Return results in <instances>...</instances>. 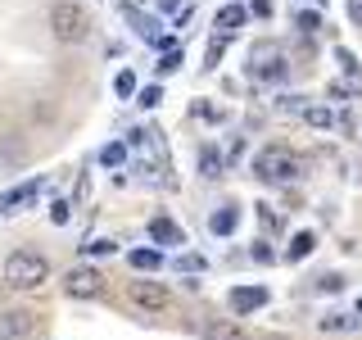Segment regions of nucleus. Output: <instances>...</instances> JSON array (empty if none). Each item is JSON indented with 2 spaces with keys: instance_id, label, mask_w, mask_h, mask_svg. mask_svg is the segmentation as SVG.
I'll use <instances>...</instances> for the list:
<instances>
[{
  "instance_id": "nucleus-30",
  "label": "nucleus",
  "mask_w": 362,
  "mask_h": 340,
  "mask_svg": "<svg viewBox=\"0 0 362 340\" xmlns=\"http://www.w3.org/2000/svg\"><path fill=\"white\" fill-rule=\"evenodd\" d=\"M181 268H186V272H199V268H204V259H195V254H186V259H181Z\"/></svg>"
},
{
  "instance_id": "nucleus-23",
  "label": "nucleus",
  "mask_w": 362,
  "mask_h": 340,
  "mask_svg": "<svg viewBox=\"0 0 362 340\" xmlns=\"http://www.w3.org/2000/svg\"><path fill=\"white\" fill-rule=\"evenodd\" d=\"M281 113H303L308 105H303V96H281V105H276Z\"/></svg>"
},
{
  "instance_id": "nucleus-15",
  "label": "nucleus",
  "mask_w": 362,
  "mask_h": 340,
  "mask_svg": "<svg viewBox=\"0 0 362 340\" xmlns=\"http://www.w3.org/2000/svg\"><path fill=\"white\" fill-rule=\"evenodd\" d=\"M313 245H317V236H313V232H299V236L290 241L286 259H290V264H299V259H308V254H313Z\"/></svg>"
},
{
  "instance_id": "nucleus-13",
  "label": "nucleus",
  "mask_w": 362,
  "mask_h": 340,
  "mask_svg": "<svg viewBox=\"0 0 362 340\" xmlns=\"http://www.w3.org/2000/svg\"><path fill=\"white\" fill-rule=\"evenodd\" d=\"M204 340H249L235 322H209L204 327Z\"/></svg>"
},
{
  "instance_id": "nucleus-33",
  "label": "nucleus",
  "mask_w": 362,
  "mask_h": 340,
  "mask_svg": "<svg viewBox=\"0 0 362 340\" xmlns=\"http://www.w3.org/2000/svg\"><path fill=\"white\" fill-rule=\"evenodd\" d=\"M358 313H362V300H358Z\"/></svg>"
},
{
  "instance_id": "nucleus-26",
  "label": "nucleus",
  "mask_w": 362,
  "mask_h": 340,
  "mask_svg": "<svg viewBox=\"0 0 362 340\" xmlns=\"http://www.w3.org/2000/svg\"><path fill=\"white\" fill-rule=\"evenodd\" d=\"M222 50H226V37H213V41H209V64H218Z\"/></svg>"
},
{
  "instance_id": "nucleus-12",
  "label": "nucleus",
  "mask_w": 362,
  "mask_h": 340,
  "mask_svg": "<svg viewBox=\"0 0 362 340\" xmlns=\"http://www.w3.org/2000/svg\"><path fill=\"white\" fill-rule=\"evenodd\" d=\"M303 123H308V128H317V132H331V128H335V113L326 109V105H308V109H303Z\"/></svg>"
},
{
  "instance_id": "nucleus-31",
  "label": "nucleus",
  "mask_w": 362,
  "mask_h": 340,
  "mask_svg": "<svg viewBox=\"0 0 362 340\" xmlns=\"http://www.w3.org/2000/svg\"><path fill=\"white\" fill-rule=\"evenodd\" d=\"M344 91H349L344 82H331V86H326V96H331V100H344Z\"/></svg>"
},
{
  "instance_id": "nucleus-29",
  "label": "nucleus",
  "mask_w": 362,
  "mask_h": 340,
  "mask_svg": "<svg viewBox=\"0 0 362 340\" xmlns=\"http://www.w3.org/2000/svg\"><path fill=\"white\" fill-rule=\"evenodd\" d=\"M50 218H54V222H68V204H64V200H59V204L50 209Z\"/></svg>"
},
{
  "instance_id": "nucleus-8",
  "label": "nucleus",
  "mask_w": 362,
  "mask_h": 340,
  "mask_svg": "<svg viewBox=\"0 0 362 340\" xmlns=\"http://www.w3.org/2000/svg\"><path fill=\"white\" fill-rule=\"evenodd\" d=\"M226 304H231V313H254L267 304V290L263 286H235L231 295H226Z\"/></svg>"
},
{
  "instance_id": "nucleus-3",
  "label": "nucleus",
  "mask_w": 362,
  "mask_h": 340,
  "mask_svg": "<svg viewBox=\"0 0 362 340\" xmlns=\"http://www.w3.org/2000/svg\"><path fill=\"white\" fill-rule=\"evenodd\" d=\"M50 32H54V41L77 45V41H86V32H90V14L77 0H59V5L50 9Z\"/></svg>"
},
{
  "instance_id": "nucleus-27",
  "label": "nucleus",
  "mask_w": 362,
  "mask_h": 340,
  "mask_svg": "<svg viewBox=\"0 0 362 340\" xmlns=\"http://www.w3.org/2000/svg\"><path fill=\"white\" fill-rule=\"evenodd\" d=\"M249 9H254L258 18H267V14H272V0H249Z\"/></svg>"
},
{
  "instance_id": "nucleus-25",
  "label": "nucleus",
  "mask_w": 362,
  "mask_h": 340,
  "mask_svg": "<svg viewBox=\"0 0 362 340\" xmlns=\"http://www.w3.org/2000/svg\"><path fill=\"white\" fill-rule=\"evenodd\" d=\"M136 100H141L145 109H154L158 100H163V91H158V86H145V91H141V96H136Z\"/></svg>"
},
{
  "instance_id": "nucleus-22",
  "label": "nucleus",
  "mask_w": 362,
  "mask_h": 340,
  "mask_svg": "<svg viewBox=\"0 0 362 340\" xmlns=\"http://www.w3.org/2000/svg\"><path fill=\"white\" fill-rule=\"evenodd\" d=\"M199 168H204V177H218V173H222V159L213 154V150H204V154H199Z\"/></svg>"
},
{
  "instance_id": "nucleus-7",
  "label": "nucleus",
  "mask_w": 362,
  "mask_h": 340,
  "mask_svg": "<svg viewBox=\"0 0 362 340\" xmlns=\"http://www.w3.org/2000/svg\"><path fill=\"white\" fill-rule=\"evenodd\" d=\"M0 340H32V313L23 309L0 313Z\"/></svg>"
},
{
  "instance_id": "nucleus-24",
  "label": "nucleus",
  "mask_w": 362,
  "mask_h": 340,
  "mask_svg": "<svg viewBox=\"0 0 362 340\" xmlns=\"http://www.w3.org/2000/svg\"><path fill=\"white\" fill-rule=\"evenodd\" d=\"M177 68H181V55H177V50H168L163 60H158V73H163V77H168V73H177Z\"/></svg>"
},
{
  "instance_id": "nucleus-4",
  "label": "nucleus",
  "mask_w": 362,
  "mask_h": 340,
  "mask_svg": "<svg viewBox=\"0 0 362 340\" xmlns=\"http://www.w3.org/2000/svg\"><path fill=\"white\" fill-rule=\"evenodd\" d=\"M281 73H286V45H281V41H258L254 50H249V77H258V82H276Z\"/></svg>"
},
{
  "instance_id": "nucleus-6",
  "label": "nucleus",
  "mask_w": 362,
  "mask_h": 340,
  "mask_svg": "<svg viewBox=\"0 0 362 340\" xmlns=\"http://www.w3.org/2000/svg\"><path fill=\"white\" fill-rule=\"evenodd\" d=\"M64 290L73 295V300H95V295L105 290V277H100L95 268H73L64 277Z\"/></svg>"
},
{
  "instance_id": "nucleus-17",
  "label": "nucleus",
  "mask_w": 362,
  "mask_h": 340,
  "mask_svg": "<svg viewBox=\"0 0 362 340\" xmlns=\"http://www.w3.org/2000/svg\"><path fill=\"white\" fill-rule=\"evenodd\" d=\"M113 96H122V100L136 96V73H132V68H122V73L113 77Z\"/></svg>"
},
{
  "instance_id": "nucleus-20",
  "label": "nucleus",
  "mask_w": 362,
  "mask_h": 340,
  "mask_svg": "<svg viewBox=\"0 0 362 340\" xmlns=\"http://www.w3.org/2000/svg\"><path fill=\"white\" fill-rule=\"evenodd\" d=\"M354 327V317L349 313H331V317H322V332H349Z\"/></svg>"
},
{
  "instance_id": "nucleus-19",
  "label": "nucleus",
  "mask_w": 362,
  "mask_h": 340,
  "mask_svg": "<svg viewBox=\"0 0 362 340\" xmlns=\"http://www.w3.org/2000/svg\"><path fill=\"white\" fill-rule=\"evenodd\" d=\"M113 249H118V241H109V236H95V241H86V245H82V254L100 259V254H113Z\"/></svg>"
},
{
  "instance_id": "nucleus-21",
  "label": "nucleus",
  "mask_w": 362,
  "mask_h": 340,
  "mask_svg": "<svg viewBox=\"0 0 362 340\" xmlns=\"http://www.w3.org/2000/svg\"><path fill=\"white\" fill-rule=\"evenodd\" d=\"M317 28H322V14H317V9H303V14H299V32H303V37H313Z\"/></svg>"
},
{
  "instance_id": "nucleus-18",
  "label": "nucleus",
  "mask_w": 362,
  "mask_h": 340,
  "mask_svg": "<svg viewBox=\"0 0 362 340\" xmlns=\"http://www.w3.org/2000/svg\"><path fill=\"white\" fill-rule=\"evenodd\" d=\"M122 159H127V145H118V141H109L105 150H100V164H105V168H118Z\"/></svg>"
},
{
  "instance_id": "nucleus-14",
  "label": "nucleus",
  "mask_w": 362,
  "mask_h": 340,
  "mask_svg": "<svg viewBox=\"0 0 362 340\" xmlns=\"http://www.w3.org/2000/svg\"><path fill=\"white\" fill-rule=\"evenodd\" d=\"M235 222H240V213H235L231 204H226L222 213H213V218H209V227H213V236H231V232H235Z\"/></svg>"
},
{
  "instance_id": "nucleus-5",
  "label": "nucleus",
  "mask_w": 362,
  "mask_h": 340,
  "mask_svg": "<svg viewBox=\"0 0 362 340\" xmlns=\"http://www.w3.org/2000/svg\"><path fill=\"white\" fill-rule=\"evenodd\" d=\"M127 300L136 304V309H145V313H163L168 304H173V295L158 286V281H132V286H127Z\"/></svg>"
},
{
  "instance_id": "nucleus-28",
  "label": "nucleus",
  "mask_w": 362,
  "mask_h": 340,
  "mask_svg": "<svg viewBox=\"0 0 362 340\" xmlns=\"http://www.w3.org/2000/svg\"><path fill=\"white\" fill-rule=\"evenodd\" d=\"M195 113H199V118H209V123H218V118H222V113L213 109V105H195Z\"/></svg>"
},
{
  "instance_id": "nucleus-32",
  "label": "nucleus",
  "mask_w": 362,
  "mask_h": 340,
  "mask_svg": "<svg viewBox=\"0 0 362 340\" xmlns=\"http://www.w3.org/2000/svg\"><path fill=\"white\" fill-rule=\"evenodd\" d=\"M349 18H354V23H362V0H349Z\"/></svg>"
},
{
  "instance_id": "nucleus-2",
  "label": "nucleus",
  "mask_w": 362,
  "mask_h": 340,
  "mask_svg": "<svg viewBox=\"0 0 362 340\" xmlns=\"http://www.w3.org/2000/svg\"><path fill=\"white\" fill-rule=\"evenodd\" d=\"M254 173L263 181H294L303 177V159L290 150V145H267V150H258L254 159Z\"/></svg>"
},
{
  "instance_id": "nucleus-10",
  "label": "nucleus",
  "mask_w": 362,
  "mask_h": 340,
  "mask_svg": "<svg viewBox=\"0 0 362 340\" xmlns=\"http://www.w3.org/2000/svg\"><path fill=\"white\" fill-rule=\"evenodd\" d=\"M150 236H154L158 245H186V232H181L173 218H154L150 222Z\"/></svg>"
},
{
  "instance_id": "nucleus-9",
  "label": "nucleus",
  "mask_w": 362,
  "mask_h": 340,
  "mask_svg": "<svg viewBox=\"0 0 362 340\" xmlns=\"http://www.w3.org/2000/svg\"><path fill=\"white\" fill-rule=\"evenodd\" d=\"M37 191H41V181H23V186H14V191H5V196H0V213H14L18 204L37 200Z\"/></svg>"
},
{
  "instance_id": "nucleus-16",
  "label": "nucleus",
  "mask_w": 362,
  "mask_h": 340,
  "mask_svg": "<svg viewBox=\"0 0 362 340\" xmlns=\"http://www.w3.org/2000/svg\"><path fill=\"white\" fill-rule=\"evenodd\" d=\"M158 264H163V254H158V249H132V268H141V272H154Z\"/></svg>"
},
{
  "instance_id": "nucleus-1",
  "label": "nucleus",
  "mask_w": 362,
  "mask_h": 340,
  "mask_svg": "<svg viewBox=\"0 0 362 340\" xmlns=\"http://www.w3.org/2000/svg\"><path fill=\"white\" fill-rule=\"evenodd\" d=\"M45 277H50V264H45L37 249H14V254L5 259V281L14 290H37Z\"/></svg>"
},
{
  "instance_id": "nucleus-11",
  "label": "nucleus",
  "mask_w": 362,
  "mask_h": 340,
  "mask_svg": "<svg viewBox=\"0 0 362 340\" xmlns=\"http://www.w3.org/2000/svg\"><path fill=\"white\" fill-rule=\"evenodd\" d=\"M213 28H222V37H231L235 28H245V5H222L218 18H213Z\"/></svg>"
}]
</instances>
